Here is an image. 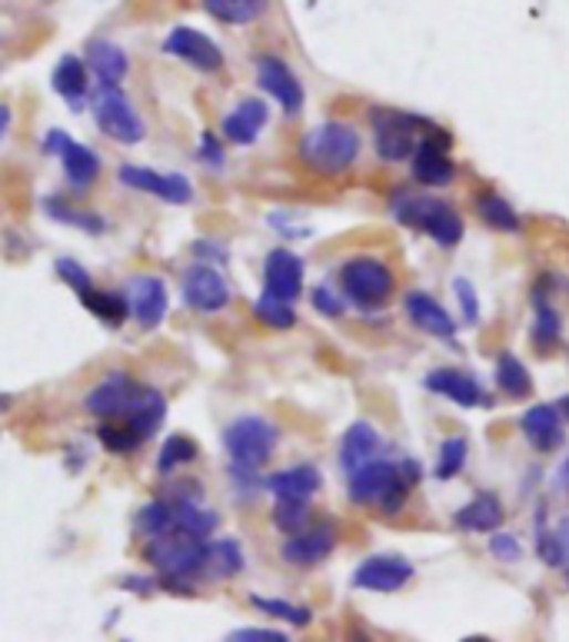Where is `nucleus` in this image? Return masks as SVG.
Instances as JSON below:
<instances>
[{
	"instance_id": "1",
	"label": "nucleus",
	"mask_w": 569,
	"mask_h": 642,
	"mask_svg": "<svg viewBox=\"0 0 569 642\" xmlns=\"http://www.w3.org/2000/svg\"><path fill=\"white\" fill-rule=\"evenodd\" d=\"M207 542L200 532L187 526H174L161 536H151L144 546V559L151 569H157V586L170 592H197V572L207 552Z\"/></svg>"
},
{
	"instance_id": "2",
	"label": "nucleus",
	"mask_w": 569,
	"mask_h": 642,
	"mask_svg": "<svg viewBox=\"0 0 569 642\" xmlns=\"http://www.w3.org/2000/svg\"><path fill=\"white\" fill-rule=\"evenodd\" d=\"M300 157L310 170L323 177H337L350 170L353 161L360 157V134L350 124L327 121L300 141Z\"/></svg>"
},
{
	"instance_id": "3",
	"label": "nucleus",
	"mask_w": 569,
	"mask_h": 642,
	"mask_svg": "<svg viewBox=\"0 0 569 642\" xmlns=\"http://www.w3.org/2000/svg\"><path fill=\"white\" fill-rule=\"evenodd\" d=\"M350 499L366 506V503H376L386 516L400 512L403 503H406V493L410 486L403 483L400 476V466L396 463H383V459H373L360 469L350 473V486H346Z\"/></svg>"
},
{
	"instance_id": "4",
	"label": "nucleus",
	"mask_w": 569,
	"mask_h": 642,
	"mask_svg": "<svg viewBox=\"0 0 569 642\" xmlns=\"http://www.w3.org/2000/svg\"><path fill=\"white\" fill-rule=\"evenodd\" d=\"M393 214H396L400 224L426 230L439 247H456L459 237H463L459 214L449 204H443V200H433V197H400L393 204Z\"/></svg>"
},
{
	"instance_id": "5",
	"label": "nucleus",
	"mask_w": 569,
	"mask_h": 642,
	"mask_svg": "<svg viewBox=\"0 0 569 642\" xmlns=\"http://www.w3.org/2000/svg\"><path fill=\"white\" fill-rule=\"evenodd\" d=\"M280 443V429L263 416H237L224 429V446L230 453V463L260 469Z\"/></svg>"
},
{
	"instance_id": "6",
	"label": "nucleus",
	"mask_w": 569,
	"mask_h": 642,
	"mask_svg": "<svg viewBox=\"0 0 569 642\" xmlns=\"http://www.w3.org/2000/svg\"><path fill=\"white\" fill-rule=\"evenodd\" d=\"M91 111H94L97 127H101L111 141H117V144H141L144 134H147L144 117L137 114V107L131 104V97H127L121 87L101 84V91H97L94 101H91Z\"/></svg>"
},
{
	"instance_id": "7",
	"label": "nucleus",
	"mask_w": 569,
	"mask_h": 642,
	"mask_svg": "<svg viewBox=\"0 0 569 642\" xmlns=\"http://www.w3.org/2000/svg\"><path fill=\"white\" fill-rule=\"evenodd\" d=\"M340 287L360 310H376L393 297V273L373 257H353L340 270Z\"/></svg>"
},
{
	"instance_id": "8",
	"label": "nucleus",
	"mask_w": 569,
	"mask_h": 642,
	"mask_svg": "<svg viewBox=\"0 0 569 642\" xmlns=\"http://www.w3.org/2000/svg\"><path fill=\"white\" fill-rule=\"evenodd\" d=\"M373 124H376V154L380 161H390V164L410 161L416 144L423 141L420 127H426V121L396 114V111H376Z\"/></svg>"
},
{
	"instance_id": "9",
	"label": "nucleus",
	"mask_w": 569,
	"mask_h": 642,
	"mask_svg": "<svg viewBox=\"0 0 569 642\" xmlns=\"http://www.w3.org/2000/svg\"><path fill=\"white\" fill-rule=\"evenodd\" d=\"M141 390H144V383H137L131 373L114 370L107 380H101V383L87 393L84 410H87L91 416H97V420H124V416L131 413L134 400L141 396Z\"/></svg>"
},
{
	"instance_id": "10",
	"label": "nucleus",
	"mask_w": 569,
	"mask_h": 642,
	"mask_svg": "<svg viewBox=\"0 0 569 642\" xmlns=\"http://www.w3.org/2000/svg\"><path fill=\"white\" fill-rule=\"evenodd\" d=\"M44 151L54 154L64 164V174H68L74 190H87L97 180V174H101V157L87 144L71 141L68 131H51L44 137Z\"/></svg>"
},
{
	"instance_id": "11",
	"label": "nucleus",
	"mask_w": 569,
	"mask_h": 642,
	"mask_svg": "<svg viewBox=\"0 0 569 642\" xmlns=\"http://www.w3.org/2000/svg\"><path fill=\"white\" fill-rule=\"evenodd\" d=\"M230 283L214 263H197L184 273V303L197 313H220L230 307Z\"/></svg>"
},
{
	"instance_id": "12",
	"label": "nucleus",
	"mask_w": 569,
	"mask_h": 642,
	"mask_svg": "<svg viewBox=\"0 0 569 642\" xmlns=\"http://www.w3.org/2000/svg\"><path fill=\"white\" fill-rule=\"evenodd\" d=\"M117 177H121L124 187L151 194V197H161L164 204H190L194 200V187H190V180L184 174H157L151 167L124 164L117 170Z\"/></svg>"
},
{
	"instance_id": "13",
	"label": "nucleus",
	"mask_w": 569,
	"mask_h": 642,
	"mask_svg": "<svg viewBox=\"0 0 569 642\" xmlns=\"http://www.w3.org/2000/svg\"><path fill=\"white\" fill-rule=\"evenodd\" d=\"M164 51L170 58H177V61L204 71V74H217L224 68V51L207 34H200L194 28H174L167 34V41H164Z\"/></svg>"
},
{
	"instance_id": "14",
	"label": "nucleus",
	"mask_w": 569,
	"mask_h": 642,
	"mask_svg": "<svg viewBox=\"0 0 569 642\" xmlns=\"http://www.w3.org/2000/svg\"><path fill=\"white\" fill-rule=\"evenodd\" d=\"M257 84L263 94H270L287 114H300L303 107V84L297 81V74L280 61V58H260L257 61Z\"/></svg>"
},
{
	"instance_id": "15",
	"label": "nucleus",
	"mask_w": 569,
	"mask_h": 642,
	"mask_svg": "<svg viewBox=\"0 0 569 642\" xmlns=\"http://www.w3.org/2000/svg\"><path fill=\"white\" fill-rule=\"evenodd\" d=\"M127 303H131V313L134 320L144 327V330H157L167 317V283L161 277H134L127 283Z\"/></svg>"
},
{
	"instance_id": "16",
	"label": "nucleus",
	"mask_w": 569,
	"mask_h": 642,
	"mask_svg": "<svg viewBox=\"0 0 569 642\" xmlns=\"http://www.w3.org/2000/svg\"><path fill=\"white\" fill-rule=\"evenodd\" d=\"M333 546H337V529L330 522H320V526H310V529L303 526L300 532H290L280 556L290 566H317L333 552Z\"/></svg>"
},
{
	"instance_id": "17",
	"label": "nucleus",
	"mask_w": 569,
	"mask_h": 642,
	"mask_svg": "<svg viewBox=\"0 0 569 642\" xmlns=\"http://www.w3.org/2000/svg\"><path fill=\"white\" fill-rule=\"evenodd\" d=\"M410 579H413V566L403 556H370L353 572V586L366 592H396Z\"/></svg>"
},
{
	"instance_id": "18",
	"label": "nucleus",
	"mask_w": 569,
	"mask_h": 642,
	"mask_svg": "<svg viewBox=\"0 0 569 642\" xmlns=\"http://www.w3.org/2000/svg\"><path fill=\"white\" fill-rule=\"evenodd\" d=\"M263 283H267V293L293 303L303 293V260L283 247L270 250L263 263Z\"/></svg>"
},
{
	"instance_id": "19",
	"label": "nucleus",
	"mask_w": 569,
	"mask_h": 642,
	"mask_svg": "<svg viewBox=\"0 0 569 642\" xmlns=\"http://www.w3.org/2000/svg\"><path fill=\"white\" fill-rule=\"evenodd\" d=\"M456 167L446 154V144L439 147L433 137H423L413 151V180L423 187H446L453 180Z\"/></svg>"
},
{
	"instance_id": "20",
	"label": "nucleus",
	"mask_w": 569,
	"mask_h": 642,
	"mask_svg": "<svg viewBox=\"0 0 569 642\" xmlns=\"http://www.w3.org/2000/svg\"><path fill=\"white\" fill-rule=\"evenodd\" d=\"M519 426H523V436H526L539 453H552V449L562 446L566 429H562V416H559L556 406H542V403H539V406H529V410L523 413Z\"/></svg>"
},
{
	"instance_id": "21",
	"label": "nucleus",
	"mask_w": 569,
	"mask_h": 642,
	"mask_svg": "<svg viewBox=\"0 0 569 642\" xmlns=\"http://www.w3.org/2000/svg\"><path fill=\"white\" fill-rule=\"evenodd\" d=\"M406 313H410L413 327H420L430 336H439V340H453L456 336V320L423 290H410L406 293Z\"/></svg>"
},
{
	"instance_id": "22",
	"label": "nucleus",
	"mask_w": 569,
	"mask_h": 642,
	"mask_svg": "<svg viewBox=\"0 0 569 642\" xmlns=\"http://www.w3.org/2000/svg\"><path fill=\"white\" fill-rule=\"evenodd\" d=\"M267 117H270V111L263 101H244V104H237L234 114L224 117V137L237 147H250V144H257L260 131L267 127Z\"/></svg>"
},
{
	"instance_id": "23",
	"label": "nucleus",
	"mask_w": 569,
	"mask_h": 642,
	"mask_svg": "<svg viewBox=\"0 0 569 642\" xmlns=\"http://www.w3.org/2000/svg\"><path fill=\"white\" fill-rule=\"evenodd\" d=\"M84 64L97 77V84H111V87H121L127 71H131V61H127L124 48H117L111 41H91Z\"/></svg>"
},
{
	"instance_id": "24",
	"label": "nucleus",
	"mask_w": 569,
	"mask_h": 642,
	"mask_svg": "<svg viewBox=\"0 0 569 642\" xmlns=\"http://www.w3.org/2000/svg\"><path fill=\"white\" fill-rule=\"evenodd\" d=\"M164 420H167V396H164L161 390H154V386H144L141 396L134 400L131 413L124 416V423H127L144 443H147L151 436H157V429L164 426Z\"/></svg>"
},
{
	"instance_id": "25",
	"label": "nucleus",
	"mask_w": 569,
	"mask_h": 642,
	"mask_svg": "<svg viewBox=\"0 0 569 642\" xmlns=\"http://www.w3.org/2000/svg\"><path fill=\"white\" fill-rule=\"evenodd\" d=\"M51 84H54V91L71 104V111H77V114L84 111L87 94H91V71H87V64H84L81 58L68 54V58L58 64Z\"/></svg>"
},
{
	"instance_id": "26",
	"label": "nucleus",
	"mask_w": 569,
	"mask_h": 642,
	"mask_svg": "<svg viewBox=\"0 0 569 642\" xmlns=\"http://www.w3.org/2000/svg\"><path fill=\"white\" fill-rule=\"evenodd\" d=\"M244 549L240 542L234 539H214L207 542V552H204V562H200V572H197V582H217V579H230L244 569Z\"/></svg>"
},
{
	"instance_id": "27",
	"label": "nucleus",
	"mask_w": 569,
	"mask_h": 642,
	"mask_svg": "<svg viewBox=\"0 0 569 642\" xmlns=\"http://www.w3.org/2000/svg\"><path fill=\"white\" fill-rule=\"evenodd\" d=\"M426 390H433V393H439V396H446L459 406H479L483 403V386L463 370H433V373H426Z\"/></svg>"
},
{
	"instance_id": "28",
	"label": "nucleus",
	"mask_w": 569,
	"mask_h": 642,
	"mask_svg": "<svg viewBox=\"0 0 569 642\" xmlns=\"http://www.w3.org/2000/svg\"><path fill=\"white\" fill-rule=\"evenodd\" d=\"M380 453V433L370 426V423H353L346 433H343V443H340V466L346 473L373 463Z\"/></svg>"
},
{
	"instance_id": "29",
	"label": "nucleus",
	"mask_w": 569,
	"mask_h": 642,
	"mask_svg": "<svg viewBox=\"0 0 569 642\" xmlns=\"http://www.w3.org/2000/svg\"><path fill=\"white\" fill-rule=\"evenodd\" d=\"M503 519H506V509H503V503H499L496 496H489V493H479L473 503H466V506L453 516L456 529H463V532H496V529L503 526Z\"/></svg>"
},
{
	"instance_id": "30",
	"label": "nucleus",
	"mask_w": 569,
	"mask_h": 642,
	"mask_svg": "<svg viewBox=\"0 0 569 642\" xmlns=\"http://www.w3.org/2000/svg\"><path fill=\"white\" fill-rule=\"evenodd\" d=\"M190 499H194V496H177V499L164 496V499L147 503V506L137 512V529L151 539V536H161V532H167V529L180 526Z\"/></svg>"
},
{
	"instance_id": "31",
	"label": "nucleus",
	"mask_w": 569,
	"mask_h": 642,
	"mask_svg": "<svg viewBox=\"0 0 569 642\" xmlns=\"http://www.w3.org/2000/svg\"><path fill=\"white\" fill-rule=\"evenodd\" d=\"M263 489H270L273 496H297V499H310L317 489H320V473L317 466H290V469H280L273 476L263 479Z\"/></svg>"
},
{
	"instance_id": "32",
	"label": "nucleus",
	"mask_w": 569,
	"mask_h": 642,
	"mask_svg": "<svg viewBox=\"0 0 569 642\" xmlns=\"http://www.w3.org/2000/svg\"><path fill=\"white\" fill-rule=\"evenodd\" d=\"M204 11L220 24L244 28L267 14V0H204Z\"/></svg>"
},
{
	"instance_id": "33",
	"label": "nucleus",
	"mask_w": 569,
	"mask_h": 642,
	"mask_svg": "<svg viewBox=\"0 0 569 642\" xmlns=\"http://www.w3.org/2000/svg\"><path fill=\"white\" fill-rule=\"evenodd\" d=\"M81 303L101 320V323H111V327H121L127 317H131V303H127V293H114V290H97L91 287Z\"/></svg>"
},
{
	"instance_id": "34",
	"label": "nucleus",
	"mask_w": 569,
	"mask_h": 642,
	"mask_svg": "<svg viewBox=\"0 0 569 642\" xmlns=\"http://www.w3.org/2000/svg\"><path fill=\"white\" fill-rule=\"evenodd\" d=\"M496 383H499V390H503L506 396H513V400H523V396L532 393L529 370H526L513 353H503V356L496 360Z\"/></svg>"
},
{
	"instance_id": "35",
	"label": "nucleus",
	"mask_w": 569,
	"mask_h": 642,
	"mask_svg": "<svg viewBox=\"0 0 569 642\" xmlns=\"http://www.w3.org/2000/svg\"><path fill=\"white\" fill-rule=\"evenodd\" d=\"M476 210H479L483 224H489V227L499 230V234L519 230V214H516L503 197H496V194H483V197L476 200Z\"/></svg>"
},
{
	"instance_id": "36",
	"label": "nucleus",
	"mask_w": 569,
	"mask_h": 642,
	"mask_svg": "<svg viewBox=\"0 0 569 642\" xmlns=\"http://www.w3.org/2000/svg\"><path fill=\"white\" fill-rule=\"evenodd\" d=\"M254 317H257L263 327H270V330H290V327L297 323V310L290 307V300H280V297H273V293H267V290H263V297L254 303Z\"/></svg>"
},
{
	"instance_id": "37",
	"label": "nucleus",
	"mask_w": 569,
	"mask_h": 642,
	"mask_svg": "<svg viewBox=\"0 0 569 642\" xmlns=\"http://www.w3.org/2000/svg\"><path fill=\"white\" fill-rule=\"evenodd\" d=\"M197 443L190 439V436H184V433H174V436H167L164 439V446H161V456H157V473H174L177 466H187V463H194L197 459Z\"/></svg>"
},
{
	"instance_id": "38",
	"label": "nucleus",
	"mask_w": 569,
	"mask_h": 642,
	"mask_svg": "<svg viewBox=\"0 0 569 642\" xmlns=\"http://www.w3.org/2000/svg\"><path fill=\"white\" fill-rule=\"evenodd\" d=\"M44 210L51 220L58 224H68V227H81L87 234H104V220L97 214H87V210H74L71 204H64L61 197H48L44 200Z\"/></svg>"
},
{
	"instance_id": "39",
	"label": "nucleus",
	"mask_w": 569,
	"mask_h": 642,
	"mask_svg": "<svg viewBox=\"0 0 569 642\" xmlns=\"http://www.w3.org/2000/svg\"><path fill=\"white\" fill-rule=\"evenodd\" d=\"M273 522L280 532H300L310 522V499H297V496H277L273 506Z\"/></svg>"
},
{
	"instance_id": "40",
	"label": "nucleus",
	"mask_w": 569,
	"mask_h": 642,
	"mask_svg": "<svg viewBox=\"0 0 569 642\" xmlns=\"http://www.w3.org/2000/svg\"><path fill=\"white\" fill-rule=\"evenodd\" d=\"M104 426H97V439L107 446V453H117V456H131L134 449H141V436L127 426V423H114V420H101Z\"/></svg>"
},
{
	"instance_id": "41",
	"label": "nucleus",
	"mask_w": 569,
	"mask_h": 642,
	"mask_svg": "<svg viewBox=\"0 0 569 642\" xmlns=\"http://www.w3.org/2000/svg\"><path fill=\"white\" fill-rule=\"evenodd\" d=\"M250 602H254V609H260V612H267V615H273V619H283V622H290V625H307V622L313 619V612H310L307 605H293V602H287V599L254 596Z\"/></svg>"
},
{
	"instance_id": "42",
	"label": "nucleus",
	"mask_w": 569,
	"mask_h": 642,
	"mask_svg": "<svg viewBox=\"0 0 569 642\" xmlns=\"http://www.w3.org/2000/svg\"><path fill=\"white\" fill-rule=\"evenodd\" d=\"M466 439L459 436H449L443 446H439V459H436V479H453L463 466H466Z\"/></svg>"
},
{
	"instance_id": "43",
	"label": "nucleus",
	"mask_w": 569,
	"mask_h": 642,
	"mask_svg": "<svg viewBox=\"0 0 569 642\" xmlns=\"http://www.w3.org/2000/svg\"><path fill=\"white\" fill-rule=\"evenodd\" d=\"M54 270H58V277H61V280H64V283H68V287H71V290L77 293V297H84V293H87V290L94 287L91 273H87V270H84V267H81L77 260H71V257L58 260V267H54Z\"/></svg>"
},
{
	"instance_id": "44",
	"label": "nucleus",
	"mask_w": 569,
	"mask_h": 642,
	"mask_svg": "<svg viewBox=\"0 0 569 642\" xmlns=\"http://www.w3.org/2000/svg\"><path fill=\"white\" fill-rule=\"evenodd\" d=\"M532 340H536L539 350H546V346H552L559 340V317L549 307H539V320H536Z\"/></svg>"
},
{
	"instance_id": "45",
	"label": "nucleus",
	"mask_w": 569,
	"mask_h": 642,
	"mask_svg": "<svg viewBox=\"0 0 569 642\" xmlns=\"http://www.w3.org/2000/svg\"><path fill=\"white\" fill-rule=\"evenodd\" d=\"M489 552H493L499 562H519V559H523V546H519V539L509 536V532H496V536L489 539Z\"/></svg>"
},
{
	"instance_id": "46",
	"label": "nucleus",
	"mask_w": 569,
	"mask_h": 642,
	"mask_svg": "<svg viewBox=\"0 0 569 642\" xmlns=\"http://www.w3.org/2000/svg\"><path fill=\"white\" fill-rule=\"evenodd\" d=\"M453 287H456V297H459L463 320H466V323H479V300H476V290H473V283H466V280H456Z\"/></svg>"
},
{
	"instance_id": "47",
	"label": "nucleus",
	"mask_w": 569,
	"mask_h": 642,
	"mask_svg": "<svg viewBox=\"0 0 569 642\" xmlns=\"http://www.w3.org/2000/svg\"><path fill=\"white\" fill-rule=\"evenodd\" d=\"M539 559L549 566H559L566 559V546H562L559 532H539Z\"/></svg>"
},
{
	"instance_id": "48",
	"label": "nucleus",
	"mask_w": 569,
	"mask_h": 642,
	"mask_svg": "<svg viewBox=\"0 0 569 642\" xmlns=\"http://www.w3.org/2000/svg\"><path fill=\"white\" fill-rule=\"evenodd\" d=\"M313 307H317L323 317H330V320L343 317V310H346V307H343V300H340L333 290H327V287H317V290H313Z\"/></svg>"
},
{
	"instance_id": "49",
	"label": "nucleus",
	"mask_w": 569,
	"mask_h": 642,
	"mask_svg": "<svg viewBox=\"0 0 569 642\" xmlns=\"http://www.w3.org/2000/svg\"><path fill=\"white\" fill-rule=\"evenodd\" d=\"M200 161L207 164V167H214V170H224V144L207 131L204 137H200Z\"/></svg>"
},
{
	"instance_id": "50",
	"label": "nucleus",
	"mask_w": 569,
	"mask_h": 642,
	"mask_svg": "<svg viewBox=\"0 0 569 642\" xmlns=\"http://www.w3.org/2000/svg\"><path fill=\"white\" fill-rule=\"evenodd\" d=\"M230 642H287V635L280 629H237Z\"/></svg>"
},
{
	"instance_id": "51",
	"label": "nucleus",
	"mask_w": 569,
	"mask_h": 642,
	"mask_svg": "<svg viewBox=\"0 0 569 642\" xmlns=\"http://www.w3.org/2000/svg\"><path fill=\"white\" fill-rule=\"evenodd\" d=\"M194 253L197 257H207L204 263H214V267H220V263H227V247H220V244H210V240H197L194 244Z\"/></svg>"
},
{
	"instance_id": "52",
	"label": "nucleus",
	"mask_w": 569,
	"mask_h": 642,
	"mask_svg": "<svg viewBox=\"0 0 569 642\" xmlns=\"http://www.w3.org/2000/svg\"><path fill=\"white\" fill-rule=\"evenodd\" d=\"M11 121H14L11 107H8V104H0V141L8 137V131H11Z\"/></svg>"
},
{
	"instance_id": "53",
	"label": "nucleus",
	"mask_w": 569,
	"mask_h": 642,
	"mask_svg": "<svg viewBox=\"0 0 569 642\" xmlns=\"http://www.w3.org/2000/svg\"><path fill=\"white\" fill-rule=\"evenodd\" d=\"M559 486L569 493V459H566V463H562V469H559Z\"/></svg>"
},
{
	"instance_id": "54",
	"label": "nucleus",
	"mask_w": 569,
	"mask_h": 642,
	"mask_svg": "<svg viewBox=\"0 0 569 642\" xmlns=\"http://www.w3.org/2000/svg\"><path fill=\"white\" fill-rule=\"evenodd\" d=\"M562 413L569 416V396H562Z\"/></svg>"
}]
</instances>
